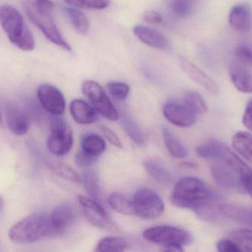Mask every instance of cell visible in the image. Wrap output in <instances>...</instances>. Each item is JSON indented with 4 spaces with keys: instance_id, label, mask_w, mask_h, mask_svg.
I'll list each match as a JSON object with an SVG mask.
<instances>
[{
    "instance_id": "23",
    "label": "cell",
    "mask_w": 252,
    "mask_h": 252,
    "mask_svg": "<svg viewBox=\"0 0 252 252\" xmlns=\"http://www.w3.org/2000/svg\"><path fill=\"white\" fill-rule=\"evenodd\" d=\"M232 146L244 159L252 163V134L247 131H239L232 138Z\"/></svg>"
},
{
    "instance_id": "6",
    "label": "cell",
    "mask_w": 252,
    "mask_h": 252,
    "mask_svg": "<svg viewBox=\"0 0 252 252\" xmlns=\"http://www.w3.org/2000/svg\"><path fill=\"white\" fill-rule=\"evenodd\" d=\"M50 136L47 141L49 151L56 156L69 153L73 144L70 127L59 115H53L50 121Z\"/></svg>"
},
{
    "instance_id": "36",
    "label": "cell",
    "mask_w": 252,
    "mask_h": 252,
    "mask_svg": "<svg viewBox=\"0 0 252 252\" xmlns=\"http://www.w3.org/2000/svg\"><path fill=\"white\" fill-rule=\"evenodd\" d=\"M107 89L111 96L118 100H124L130 92V87L127 84L119 81L109 82Z\"/></svg>"
},
{
    "instance_id": "12",
    "label": "cell",
    "mask_w": 252,
    "mask_h": 252,
    "mask_svg": "<svg viewBox=\"0 0 252 252\" xmlns=\"http://www.w3.org/2000/svg\"><path fill=\"white\" fill-rule=\"evenodd\" d=\"M76 220L75 209L69 204H63L54 209L50 216L52 238L60 236L71 227Z\"/></svg>"
},
{
    "instance_id": "39",
    "label": "cell",
    "mask_w": 252,
    "mask_h": 252,
    "mask_svg": "<svg viewBox=\"0 0 252 252\" xmlns=\"http://www.w3.org/2000/svg\"><path fill=\"white\" fill-rule=\"evenodd\" d=\"M100 128H101V131L102 133H103V136L110 142L111 144L116 146V147H123V144L122 142H121V139H120L118 135H117L113 130H111L109 127L104 125L101 126Z\"/></svg>"
},
{
    "instance_id": "8",
    "label": "cell",
    "mask_w": 252,
    "mask_h": 252,
    "mask_svg": "<svg viewBox=\"0 0 252 252\" xmlns=\"http://www.w3.org/2000/svg\"><path fill=\"white\" fill-rule=\"evenodd\" d=\"M82 91L100 115L110 121L119 119L118 110L99 83L87 80L83 83Z\"/></svg>"
},
{
    "instance_id": "9",
    "label": "cell",
    "mask_w": 252,
    "mask_h": 252,
    "mask_svg": "<svg viewBox=\"0 0 252 252\" xmlns=\"http://www.w3.org/2000/svg\"><path fill=\"white\" fill-rule=\"evenodd\" d=\"M78 202L84 217L93 226L103 229H115V222L111 219L103 206L93 198L78 195Z\"/></svg>"
},
{
    "instance_id": "30",
    "label": "cell",
    "mask_w": 252,
    "mask_h": 252,
    "mask_svg": "<svg viewBox=\"0 0 252 252\" xmlns=\"http://www.w3.org/2000/svg\"><path fill=\"white\" fill-rule=\"evenodd\" d=\"M185 105L196 115H202L208 112V106L203 96L195 91L187 92L184 96Z\"/></svg>"
},
{
    "instance_id": "35",
    "label": "cell",
    "mask_w": 252,
    "mask_h": 252,
    "mask_svg": "<svg viewBox=\"0 0 252 252\" xmlns=\"http://www.w3.org/2000/svg\"><path fill=\"white\" fill-rule=\"evenodd\" d=\"M193 1L194 0H173L170 4V8L178 17H187L193 11Z\"/></svg>"
},
{
    "instance_id": "3",
    "label": "cell",
    "mask_w": 252,
    "mask_h": 252,
    "mask_svg": "<svg viewBox=\"0 0 252 252\" xmlns=\"http://www.w3.org/2000/svg\"><path fill=\"white\" fill-rule=\"evenodd\" d=\"M0 24L7 38L18 48L26 52L35 48L33 35L17 9L7 4L0 6Z\"/></svg>"
},
{
    "instance_id": "13",
    "label": "cell",
    "mask_w": 252,
    "mask_h": 252,
    "mask_svg": "<svg viewBox=\"0 0 252 252\" xmlns=\"http://www.w3.org/2000/svg\"><path fill=\"white\" fill-rule=\"evenodd\" d=\"M163 114L169 122L180 127H191L195 124L197 119L196 114L189 110L185 105L173 102L164 105Z\"/></svg>"
},
{
    "instance_id": "43",
    "label": "cell",
    "mask_w": 252,
    "mask_h": 252,
    "mask_svg": "<svg viewBox=\"0 0 252 252\" xmlns=\"http://www.w3.org/2000/svg\"><path fill=\"white\" fill-rule=\"evenodd\" d=\"M3 208H4V200L2 197L0 196V213L2 211Z\"/></svg>"
},
{
    "instance_id": "31",
    "label": "cell",
    "mask_w": 252,
    "mask_h": 252,
    "mask_svg": "<svg viewBox=\"0 0 252 252\" xmlns=\"http://www.w3.org/2000/svg\"><path fill=\"white\" fill-rule=\"evenodd\" d=\"M128 247V243L121 237H107L96 246V252H124Z\"/></svg>"
},
{
    "instance_id": "1",
    "label": "cell",
    "mask_w": 252,
    "mask_h": 252,
    "mask_svg": "<svg viewBox=\"0 0 252 252\" xmlns=\"http://www.w3.org/2000/svg\"><path fill=\"white\" fill-rule=\"evenodd\" d=\"M23 6L28 17L50 41L65 50H72L70 45L62 36L53 19L55 5L51 0H24Z\"/></svg>"
},
{
    "instance_id": "42",
    "label": "cell",
    "mask_w": 252,
    "mask_h": 252,
    "mask_svg": "<svg viewBox=\"0 0 252 252\" xmlns=\"http://www.w3.org/2000/svg\"><path fill=\"white\" fill-rule=\"evenodd\" d=\"M182 166L184 167H190V168H195V165L193 163L185 162L182 164Z\"/></svg>"
},
{
    "instance_id": "21",
    "label": "cell",
    "mask_w": 252,
    "mask_h": 252,
    "mask_svg": "<svg viewBox=\"0 0 252 252\" xmlns=\"http://www.w3.org/2000/svg\"><path fill=\"white\" fill-rule=\"evenodd\" d=\"M220 214L238 223L252 225V211L247 207L235 204H219Z\"/></svg>"
},
{
    "instance_id": "40",
    "label": "cell",
    "mask_w": 252,
    "mask_h": 252,
    "mask_svg": "<svg viewBox=\"0 0 252 252\" xmlns=\"http://www.w3.org/2000/svg\"><path fill=\"white\" fill-rule=\"evenodd\" d=\"M143 19L148 23L154 24V25L161 23L163 21L161 13L153 10L145 12L144 13Z\"/></svg>"
},
{
    "instance_id": "7",
    "label": "cell",
    "mask_w": 252,
    "mask_h": 252,
    "mask_svg": "<svg viewBox=\"0 0 252 252\" xmlns=\"http://www.w3.org/2000/svg\"><path fill=\"white\" fill-rule=\"evenodd\" d=\"M132 201L134 214L145 220H155L164 213V201L152 189L148 188L139 189L135 193Z\"/></svg>"
},
{
    "instance_id": "29",
    "label": "cell",
    "mask_w": 252,
    "mask_h": 252,
    "mask_svg": "<svg viewBox=\"0 0 252 252\" xmlns=\"http://www.w3.org/2000/svg\"><path fill=\"white\" fill-rule=\"evenodd\" d=\"M109 207L117 213L123 215H133V201L126 195L120 192H113L108 198Z\"/></svg>"
},
{
    "instance_id": "2",
    "label": "cell",
    "mask_w": 252,
    "mask_h": 252,
    "mask_svg": "<svg viewBox=\"0 0 252 252\" xmlns=\"http://www.w3.org/2000/svg\"><path fill=\"white\" fill-rule=\"evenodd\" d=\"M216 197L201 179L186 177L179 180L172 191L170 201L179 208L198 210Z\"/></svg>"
},
{
    "instance_id": "18",
    "label": "cell",
    "mask_w": 252,
    "mask_h": 252,
    "mask_svg": "<svg viewBox=\"0 0 252 252\" xmlns=\"http://www.w3.org/2000/svg\"><path fill=\"white\" fill-rule=\"evenodd\" d=\"M7 126L16 136H24L30 129L29 118L17 107L9 105L6 108Z\"/></svg>"
},
{
    "instance_id": "27",
    "label": "cell",
    "mask_w": 252,
    "mask_h": 252,
    "mask_svg": "<svg viewBox=\"0 0 252 252\" xmlns=\"http://www.w3.org/2000/svg\"><path fill=\"white\" fill-rule=\"evenodd\" d=\"M225 146V144L219 141L209 140L197 146L195 152L200 158L218 161L220 158Z\"/></svg>"
},
{
    "instance_id": "32",
    "label": "cell",
    "mask_w": 252,
    "mask_h": 252,
    "mask_svg": "<svg viewBox=\"0 0 252 252\" xmlns=\"http://www.w3.org/2000/svg\"><path fill=\"white\" fill-rule=\"evenodd\" d=\"M84 189L93 199L99 202V197L100 195V186L98 177L95 173L89 171L84 175Z\"/></svg>"
},
{
    "instance_id": "34",
    "label": "cell",
    "mask_w": 252,
    "mask_h": 252,
    "mask_svg": "<svg viewBox=\"0 0 252 252\" xmlns=\"http://www.w3.org/2000/svg\"><path fill=\"white\" fill-rule=\"evenodd\" d=\"M65 2L72 7L79 8L101 10L109 5V0H64Z\"/></svg>"
},
{
    "instance_id": "44",
    "label": "cell",
    "mask_w": 252,
    "mask_h": 252,
    "mask_svg": "<svg viewBox=\"0 0 252 252\" xmlns=\"http://www.w3.org/2000/svg\"><path fill=\"white\" fill-rule=\"evenodd\" d=\"M1 111H0V124H1Z\"/></svg>"
},
{
    "instance_id": "26",
    "label": "cell",
    "mask_w": 252,
    "mask_h": 252,
    "mask_svg": "<svg viewBox=\"0 0 252 252\" xmlns=\"http://www.w3.org/2000/svg\"><path fill=\"white\" fill-rule=\"evenodd\" d=\"M122 125L130 140L139 146H145L146 137L139 124L127 114L122 116Z\"/></svg>"
},
{
    "instance_id": "5",
    "label": "cell",
    "mask_w": 252,
    "mask_h": 252,
    "mask_svg": "<svg viewBox=\"0 0 252 252\" xmlns=\"http://www.w3.org/2000/svg\"><path fill=\"white\" fill-rule=\"evenodd\" d=\"M143 238L153 244L161 247L176 245L184 247L192 242L191 234L185 229L176 226H162L149 228L143 232Z\"/></svg>"
},
{
    "instance_id": "22",
    "label": "cell",
    "mask_w": 252,
    "mask_h": 252,
    "mask_svg": "<svg viewBox=\"0 0 252 252\" xmlns=\"http://www.w3.org/2000/svg\"><path fill=\"white\" fill-rule=\"evenodd\" d=\"M162 137L164 145L172 156L178 159L186 158L188 156V151L186 146L175 136L174 133L168 127H163Z\"/></svg>"
},
{
    "instance_id": "19",
    "label": "cell",
    "mask_w": 252,
    "mask_h": 252,
    "mask_svg": "<svg viewBox=\"0 0 252 252\" xmlns=\"http://www.w3.org/2000/svg\"><path fill=\"white\" fill-rule=\"evenodd\" d=\"M69 109L72 118L78 124H93L98 118L96 109L81 99L72 101Z\"/></svg>"
},
{
    "instance_id": "16",
    "label": "cell",
    "mask_w": 252,
    "mask_h": 252,
    "mask_svg": "<svg viewBox=\"0 0 252 252\" xmlns=\"http://www.w3.org/2000/svg\"><path fill=\"white\" fill-rule=\"evenodd\" d=\"M229 22L234 31L241 34L250 32L252 28V9L247 3H240L231 9Z\"/></svg>"
},
{
    "instance_id": "15",
    "label": "cell",
    "mask_w": 252,
    "mask_h": 252,
    "mask_svg": "<svg viewBox=\"0 0 252 252\" xmlns=\"http://www.w3.org/2000/svg\"><path fill=\"white\" fill-rule=\"evenodd\" d=\"M210 167V173L215 181L226 189H240L243 188L239 176L220 161H216Z\"/></svg>"
},
{
    "instance_id": "4",
    "label": "cell",
    "mask_w": 252,
    "mask_h": 252,
    "mask_svg": "<svg viewBox=\"0 0 252 252\" xmlns=\"http://www.w3.org/2000/svg\"><path fill=\"white\" fill-rule=\"evenodd\" d=\"M9 238L16 244H28L52 238L50 216L35 213L13 225L8 233Z\"/></svg>"
},
{
    "instance_id": "28",
    "label": "cell",
    "mask_w": 252,
    "mask_h": 252,
    "mask_svg": "<svg viewBox=\"0 0 252 252\" xmlns=\"http://www.w3.org/2000/svg\"><path fill=\"white\" fill-rule=\"evenodd\" d=\"M65 15L72 26L79 34L86 35L90 29V23L84 13L75 7H65L63 9Z\"/></svg>"
},
{
    "instance_id": "37",
    "label": "cell",
    "mask_w": 252,
    "mask_h": 252,
    "mask_svg": "<svg viewBox=\"0 0 252 252\" xmlns=\"http://www.w3.org/2000/svg\"><path fill=\"white\" fill-rule=\"evenodd\" d=\"M97 157L89 155L87 152L81 150L78 152L75 155V164L80 167L83 168H88L97 161Z\"/></svg>"
},
{
    "instance_id": "17",
    "label": "cell",
    "mask_w": 252,
    "mask_h": 252,
    "mask_svg": "<svg viewBox=\"0 0 252 252\" xmlns=\"http://www.w3.org/2000/svg\"><path fill=\"white\" fill-rule=\"evenodd\" d=\"M133 33L142 42L150 47L163 50H169L171 47L167 37L154 28L137 25L133 28Z\"/></svg>"
},
{
    "instance_id": "20",
    "label": "cell",
    "mask_w": 252,
    "mask_h": 252,
    "mask_svg": "<svg viewBox=\"0 0 252 252\" xmlns=\"http://www.w3.org/2000/svg\"><path fill=\"white\" fill-rule=\"evenodd\" d=\"M143 167L147 173L161 186H168L173 183L171 173L158 161L154 159L146 160L143 162Z\"/></svg>"
},
{
    "instance_id": "33",
    "label": "cell",
    "mask_w": 252,
    "mask_h": 252,
    "mask_svg": "<svg viewBox=\"0 0 252 252\" xmlns=\"http://www.w3.org/2000/svg\"><path fill=\"white\" fill-rule=\"evenodd\" d=\"M232 240L239 247L241 251L252 252V230L239 229L231 233Z\"/></svg>"
},
{
    "instance_id": "11",
    "label": "cell",
    "mask_w": 252,
    "mask_h": 252,
    "mask_svg": "<svg viewBox=\"0 0 252 252\" xmlns=\"http://www.w3.org/2000/svg\"><path fill=\"white\" fill-rule=\"evenodd\" d=\"M38 100L41 106L53 115H61L63 113L66 107L63 93L54 86L43 84L37 90Z\"/></svg>"
},
{
    "instance_id": "24",
    "label": "cell",
    "mask_w": 252,
    "mask_h": 252,
    "mask_svg": "<svg viewBox=\"0 0 252 252\" xmlns=\"http://www.w3.org/2000/svg\"><path fill=\"white\" fill-rule=\"evenodd\" d=\"M46 164L55 174L63 178L65 180L74 183H81L83 181L79 174L65 163L53 158H47L46 160Z\"/></svg>"
},
{
    "instance_id": "10",
    "label": "cell",
    "mask_w": 252,
    "mask_h": 252,
    "mask_svg": "<svg viewBox=\"0 0 252 252\" xmlns=\"http://www.w3.org/2000/svg\"><path fill=\"white\" fill-rule=\"evenodd\" d=\"M232 84L241 93H252V62L234 55L229 66Z\"/></svg>"
},
{
    "instance_id": "41",
    "label": "cell",
    "mask_w": 252,
    "mask_h": 252,
    "mask_svg": "<svg viewBox=\"0 0 252 252\" xmlns=\"http://www.w3.org/2000/svg\"><path fill=\"white\" fill-rule=\"evenodd\" d=\"M243 124L252 132V98L249 101L243 116Z\"/></svg>"
},
{
    "instance_id": "38",
    "label": "cell",
    "mask_w": 252,
    "mask_h": 252,
    "mask_svg": "<svg viewBox=\"0 0 252 252\" xmlns=\"http://www.w3.org/2000/svg\"><path fill=\"white\" fill-rule=\"evenodd\" d=\"M219 252H241L236 243L232 240L222 239L217 243L216 246Z\"/></svg>"
},
{
    "instance_id": "25",
    "label": "cell",
    "mask_w": 252,
    "mask_h": 252,
    "mask_svg": "<svg viewBox=\"0 0 252 252\" xmlns=\"http://www.w3.org/2000/svg\"><path fill=\"white\" fill-rule=\"evenodd\" d=\"M81 148L84 152L94 157L100 156L106 149V144L103 138L95 133H89L81 139Z\"/></svg>"
},
{
    "instance_id": "14",
    "label": "cell",
    "mask_w": 252,
    "mask_h": 252,
    "mask_svg": "<svg viewBox=\"0 0 252 252\" xmlns=\"http://www.w3.org/2000/svg\"><path fill=\"white\" fill-rule=\"evenodd\" d=\"M179 63H180L181 68L185 71V73L188 74L191 79L204 87L210 93L214 95L219 94L220 89L217 83L204 71L199 69L196 65H194L192 62L183 56L179 57Z\"/></svg>"
}]
</instances>
